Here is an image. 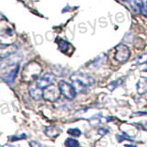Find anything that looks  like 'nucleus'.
Segmentation results:
<instances>
[{"instance_id": "nucleus-1", "label": "nucleus", "mask_w": 147, "mask_h": 147, "mask_svg": "<svg viewBox=\"0 0 147 147\" xmlns=\"http://www.w3.org/2000/svg\"><path fill=\"white\" fill-rule=\"evenodd\" d=\"M72 85L78 93H84L94 85V79L84 73H75L70 76Z\"/></svg>"}, {"instance_id": "nucleus-2", "label": "nucleus", "mask_w": 147, "mask_h": 147, "mask_svg": "<svg viewBox=\"0 0 147 147\" xmlns=\"http://www.w3.org/2000/svg\"><path fill=\"white\" fill-rule=\"evenodd\" d=\"M41 72V67L36 62H31L28 63L22 72V79L25 82L35 81L39 77Z\"/></svg>"}, {"instance_id": "nucleus-3", "label": "nucleus", "mask_w": 147, "mask_h": 147, "mask_svg": "<svg viewBox=\"0 0 147 147\" xmlns=\"http://www.w3.org/2000/svg\"><path fill=\"white\" fill-rule=\"evenodd\" d=\"M131 52L130 49H129L126 45L124 44H119L116 46L115 48V55H114V59L118 61L119 63H125L127 60L130 58Z\"/></svg>"}, {"instance_id": "nucleus-4", "label": "nucleus", "mask_w": 147, "mask_h": 147, "mask_svg": "<svg viewBox=\"0 0 147 147\" xmlns=\"http://www.w3.org/2000/svg\"><path fill=\"white\" fill-rule=\"evenodd\" d=\"M60 95H61V91H60L59 86H56L53 84L43 89V98L50 101V102L56 101L59 98Z\"/></svg>"}, {"instance_id": "nucleus-5", "label": "nucleus", "mask_w": 147, "mask_h": 147, "mask_svg": "<svg viewBox=\"0 0 147 147\" xmlns=\"http://www.w3.org/2000/svg\"><path fill=\"white\" fill-rule=\"evenodd\" d=\"M58 86L60 88V91H61V94L63 96H65L66 98L68 99H74L76 98V91L73 85L69 84L66 81H60Z\"/></svg>"}, {"instance_id": "nucleus-6", "label": "nucleus", "mask_w": 147, "mask_h": 147, "mask_svg": "<svg viewBox=\"0 0 147 147\" xmlns=\"http://www.w3.org/2000/svg\"><path fill=\"white\" fill-rule=\"evenodd\" d=\"M18 50L15 44H0V61L14 54Z\"/></svg>"}, {"instance_id": "nucleus-7", "label": "nucleus", "mask_w": 147, "mask_h": 147, "mask_svg": "<svg viewBox=\"0 0 147 147\" xmlns=\"http://www.w3.org/2000/svg\"><path fill=\"white\" fill-rule=\"evenodd\" d=\"M54 79H55V77H54L53 74L46 73L40 78H39V79L36 81V84L38 86H40V88L44 89L45 87H47L50 85H52L54 81Z\"/></svg>"}, {"instance_id": "nucleus-8", "label": "nucleus", "mask_w": 147, "mask_h": 147, "mask_svg": "<svg viewBox=\"0 0 147 147\" xmlns=\"http://www.w3.org/2000/svg\"><path fill=\"white\" fill-rule=\"evenodd\" d=\"M29 93L31 98H34L35 100H40V98H43V89L37 86V84L31 85L29 87Z\"/></svg>"}, {"instance_id": "nucleus-9", "label": "nucleus", "mask_w": 147, "mask_h": 147, "mask_svg": "<svg viewBox=\"0 0 147 147\" xmlns=\"http://www.w3.org/2000/svg\"><path fill=\"white\" fill-rule=\"evenodd\" d=\"M138 94L142 95L147 92V77H141L136 84Z\"/></svg>"}, {"instance_id": "nucleus-10", "label": "nucleus", "mask_w": 147, "mask_h": 147, "mask_svg": "<svg viewBox=\"0 0 147 147\" xmlns=\"http://www.w3.org/2000/svg\"><path fill=\"white\" fill-rule=\"evenodd\" d=\"M18 68H20V67H18V65H16V68L12 69V70L9 73H7L6 76H3L4 81L6 83H7V84H9V85L13 84V82H14V80H15V78H16L17 73L18 71Z\"/></svg>"}, {"instance_id": "nucleus-11", "label": "nucleus", "mask_w": 147, "mask_h": 147, "mask_svg": "<svg viewBox=\"0 0 147 147\" xmlns=\"http://www.w3.org/2000/svg\"><path fill=\"white\" fill-rule=\"evenodd\" d=\"M61 132H62V130L56 126H50L45 129V134L51 138L57 137Z\"/></svg>"}, {"instance_id": "nucleus-12", "label": "nucleus", "mask_w": 147, "mask_h": 147, "mask_svg": "<svg viewBox=\"0 0 147 147\" xmlns=\"http://www.w3.org/2000/svg\"><path fill=\"white\" fill-rule=\"evenodd\" d=\"M131 7L135 13H142L145 10L144 4L142 0H132Z\"/></svg>"}, {"instance_id": "nucleus-13", "label": "nucleus", "mask_w": 147, "mask_h": 147, "mask_svg": "<svg viewBox=\"0 0 147 147\" xmlns=\"http://www.w3.org/2000/svg\"><path fill=\"white\" fill-rule=\"evenodd\" d=\"M105 59H106V54H104V53L99 54L98 56L94 60V62L92 63V65L91 66L92 67H99L101 64L104 63Z\"/></svg>"}, {"instance_id": "nucleus-14", "label": "nucleus", "mask_w": 147, "mask_h": 147, "mask_svg": "<svg viewBox=\"0 0 147 147\" xmlns=\"http://www.w3.org/2000/svg\"><path fill=\"white\" fill-rule=\"evenodd\" d=\"M64 144L68 147H75V146H78L79 144H78V142L75 139H71V138H69V139H66L65 142H64Z\"/></svg>"}, {"instance_id": "nucleus-15", "label": "nucleus", "mask_w": 147, "mask_h": 147, "mask_svg": "<svg viewBox=\"0 0 147 147\" xmlns=\"http://www.w3.org/2000/svg\"><path fill=\"white\" fill-rule=\"evenodd\" d=\"M68 47H69V43L67 41L63 40H61L59 41V49L61 50L62 52H66Z\"/></svg>"}, {"instance_id": "nucleus-16", "label": "nucleus", "mask_w": 147, "mask_h": 147, "mask_svg": "<svg viewBox=\"0 0 147 147\" xmlns=\"http://www.w3.org/2000/svg\"><path fill=\"white\" fill-rule=\"evenodd\" d=\"M68 134H70L74 137H79L81 135V131L78 129H69L67 131Z\"/></svg>"}, {"instance_id": "nucleus-17", "label": "nucleus", "mask_w": 147, "mask_h": 147, "mask_svg": "<svg viewBox=\"0 0 147 147\" xmlns=\"http://www.w3.org/2000/svg\"><path fill=\"white\" fill-rule=\"evenodd\" d=\"M121 80H117V81H114V82H112V83H110V84L108 86V88L109 89V90H114L116 87L121 84Z\"/></svg>"}, {"instance_id": "nucleus-18", "label": "nucleus", "mask_w": 147, "mask_h": 147, "mask_svg": "<svg viewBox=\"0 0 147 147\" xmlns=\"http://www.w3.org/2000/svg\"><path fill=\"white\" fill-rule=\"evenodd\" d=\"M136 62H137L138 64H142V63H147V54H142V56L138 57L136 59Z\"/></svg>"}, {"instance_id": "nucleus-19", "label": "nucleus", "mask_w": 147, "mask_h": 147, "mask_svg": "<svg viewBox=\"0 0 147 147\" xmlns=\"http://www.w3.org/2000/svg\"><path fill=\"white\" fill-rule=\"evenodd\" d=\"M26 137H27L26 134H21L20 136H18V135L12 136V137H10V139H11V141H20V140H22V139H25Z\"/></svg>"}, {"instance_id": "nucleus-20", "label": "nucleus", "mask_w": 147, "mask_h": 147, "mask_svg": "<svg viewBox=\"0 0 147 147\" xmlns=\"http://www.w3.org/2000/svg\"><path fill=\"white\" fill-rule=\"evenodd\" d=\"M117 139H118V142H121V141H123V140L132 141V140H131L128 136H123V135H119V134H117Z\"/></svg>"}, {"instance_id": "nucleus-21", "label": "nucleus", "mask_w": 147, "mask_h": 147, "mask_svg": "<svg viewBox=\"0 0 147 147\" xmlns=\"http://www.w3.org/2000/svg\"><path fill=\"white\" fill-rule=\"evenodd\" d=\"M98 132L101 135H104V134H106V133L108 132V130H107V129H98Z\"/></svg>"}, {"instance_id": "nucleus-22", "label": "nucleus", "mask_w": 147, "mask_h": 147, "mask_svg": "<svg viewBox=\"0 0 147 147\" xmlns=\"http://www.w3.org/2000/svg\"><path fill=\"white\" fill-rule=\"evenodd\" d=\"M30 145H36V146H40V144H39V142H30Z\"/></svg>"}, {"instance_id": "nucleus-23", "label": "nucleus", "mask_w": 147, "mask_h": 147, "mask_svg": "<svg viewBox=\"0 0 147 147\" xmlns=\"http://www.w3.org/2000/svg\"><path fill=\"white\" fill-rule=\"evenodd\" d=\"M121 1H124V2H130V0H121Z\"/></svg>"}, {"instance_id": "nucleus-24", "label": "nucleus", "mask_w": 147, "mask_h": 147, "mask_svg": "<svg viewBox=\"0 0 147 147\" xmlns=\"http://www.w3.org/2000/svg\"><path fill=\"white\" fill-rule=\"evenodd\" d=\"M146 5H147V3H146Z\"/></svg>"}]
</instances>
